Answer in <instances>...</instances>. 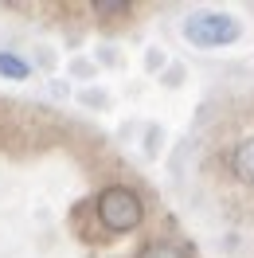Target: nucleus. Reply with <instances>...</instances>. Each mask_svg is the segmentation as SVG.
<instances>
[{
	"instance_id": "3",
	"label": "nucleus",
	"mask_w": 254,
	"mask_h": 258,
	"mask_svg": "<svg viewBox=\"0 0 254 258\" xmlns=\"http://www.w3.org/2000/svg\"><path fill=\"white\" fill-rule=\"evenodd\" d=\"M231 168H235V176L242 180V184H254V137H250V141H242V145L235 149Z\"/></svg>"
},
{
	"instance_id": "5",
	"label": "nucleus",
	"mask_w": 254,
	"mask_h": 258,
	"mask_svg": "<svg viewBox=\"0 0 254 258\" xmlns=\"http://www.w3.org/2000/svg\"><path fill=\"white\" fill-rule=\"evenodd\" d=\"M0 75H8V79H28V63L16 59V55H4V51H0Z\"/></svg>"
},
{
	"instance_id": "1",
	"label": "nucleus",
	"mask_w": 254,
	"mask_h": 258,
	"mask_svg": "<svg viewBox=\"0 0 254 258\" xmlns=\"http://www.w3.org/2000/svg\"><path fill=\"white\" fill-rule=\"evenodd\" d=\"M94 211L110 231H133V227L141 223V215H145L141 196L133 192V188H121V184H113V188H106V192L98 196Z\"/></svg>"
},
{
	"instance_id": "2",
	"label": "nucleus",
	"mask_w": 254,
	"mask_h": 258,
	"mask_svg": "<svg viewBox=\"0 0 254 258\" xmlns=\"http://www.w3.org/2000/svg\"><path fill=\"white\" fill-rule=\"evenodd\" d=\"M184 32L200 47H219V43H231L238 35V24L223 12H196V16L184 20Z\"/></svg>"
},
{
	"instance_id": "6",
	"label": "nucleus",
	"mask_w": 254,
	"mask_h": 258,
	"mask_svg": "<svg viewBox=\"0 0 254 258\" xmlns=\"http://www.w3.org/2000/svg\"><path fill=\"white\" fill-rule=\"evenodd\" d=\"M98 12H102V16H113V12H125V4H121V0H102Z\"/></svg>"
},
{
	"instance_id": "4",
	"label": "nucleus",
	"mask_w": 254,
	"mask_h": 258,
	"mask_svg": "<svg viewBox=\"0 0 254 258\" xmlns=\"http://www.w3.org/2000/svg\"><path fill=\"white\" fill-rule=\"evenodd\" d=\"M141 258H188L180 246H172V242H149V246H141Z\"/></svg>"
}]
</instances>
